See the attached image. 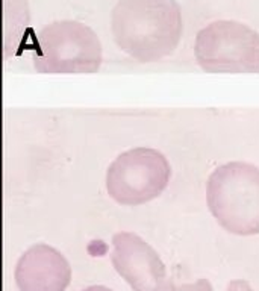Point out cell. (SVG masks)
<instances>
[{
	"instance_id": "9",
	"label": "cell",
	"mask_w": 259,
	"mask_h": 291,
	"mask_svg": "<svg viewBox=\"0 0 259 291\" xmlns=\"http://www.w3.org/2000/svg\"><path fill=\"white\" fill-rule=\"evenodd\" d=\"M228 291H253L250 284L247 281H243V279H235V281H231L229 285H228Z\"/></svg>"
},
{
	"instance_id": "7",
	"label": "cell",
	"mask_w": 259,
	"mask_h": 291,
	"mask_svg": "<svg viewBox=\"0 0 259 291\" xmlns=\"http://www.w3.org/2000/svg\"><path fill=\"white\" fill-rule=\"evenodd\" d=\"M70 281L72 267L67 258L44 243L29 247L15 267L20 291H66Z\"/></svg>"
},
{
	"instance_id": "3",
	"label": "cell",
	"mask_w": 259,
	"mask_h": 291,
	"mask_svg": "<svg viewBox=\"0 0 259 291\" xmlns=\"http://www.w3.org/2000/svg\"><path fill=\"white\" fill-rule=\"evenodd\" d=\"M103 61L102 43L84 23L59 20L43 27L35 41L34 67L44 75H91Z\"/></svg>"
},
{
	"instance_id": "4",
	"label": "cell",
	"mask_w": 259,
	"mask_h": 291,
	"mask_svg": "<svg viewBox=\"0 0 259 291\" xmlns=\"http://www.w3.org/2000/svg\"><path fill=\"white\" fill-rule=\"evenodd\" d=\"M194 55L208 73H259V34L244 23L218 20L197 34Z\"/></svg>"
},
{
	"instance_id": "6",
	"label": "cell",
	"mask_w": 259,
	"mask_h": 291,
	"mask_svg": "<svg viewBox=\"0 0 259 291\" xmlns=\"http://www.w3.org/2000/svg\"><path fill=\"white\" fill-rule=\"evenodd\" d=\"M111 261L134 291H158L169 281L156 250L134 232H117L112 237Z\"/></svg>"
},
{
	"instance_id": "10",
	"label": "cell",
	"mask_w": 259,
	"mask_h": 291,
	"mask_svg": "<svg viewBox=\"0 0 259 291\" xmlns=\"http://www.w3.org/2000/svg\"><path fill=\"white\" fill-rule=\"evenodd\" d=\"M82 291H112L111 288L108 287H103V285H92V287H88L85 290Z\"/></svg>"
},
{
	"instance_id": "5",
	"label": "cell",
	"mask_w": 259,
	"mask_h": 291,
	"mask_svg": "<svg viewBox=\"0 0 259 291\" xmlns=\"http://www.w3.org/2000/svg\"><path fill=\"white\" fill-rule=\"evenodd\" d=\"M172 169L156 149L135 147L118 155L106 172V191L120 205L147 203L167 188Z\"/></svg>"
},
{
	"instance_id": "8",
	"label": "cell",
	"mask_w": 259,
	"mask_h": 291,
	"mask_svg": "<svg viewBox=\"0 0 259 291\" xmlns=\"http://www.w3.org/2000/svg\"><path fill=\"white\" fill-rule=\"evenodd\" d=\"M158 291H212V285L208 279H197L188 284H176L169 279Z\"/></svg>"
},
{
	"instance_id": "1",
	"label": "cell",
	"mask_w": 259,
	"mask_h": 291,
	"mask_svg": "<svg viewBox=\"0 0 259 291\" xmlns=\"http://www.w3.org/2000/svg\"><path fill=\"white\" fill-rule=\"evenodd\" d=\"M117 46L141 62L172 55L182 37V9L176 0H118L111 17Z\"/></svg>"
},
{
	"instance_id": "2",
	"label": "cell",
	"mask_w": 259,
	"mask_h": 291,
	"mask_svg": "<svg viewBox=\"0 0 259 291\" xmlns=\"http://www.w3.org/2000/svg\"><path fill=\"white\" fill-rule=\"evenodd\" d=\"M206 202L217 223L229 234H259V169L240 161L220 166L208 179Z\"/></svg>"
}]
</instances>
